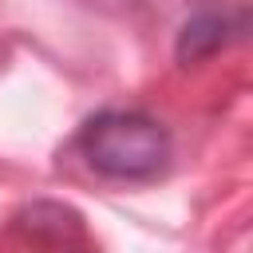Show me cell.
I'll list each match as a JSON object with an SVG mask.
<instances>
[{
    "label": "cell",
    "instance_id": "7a4b0ae2",
    "mask_svg": "<svg viewBox=\"0 0 253 253\" xmlns=\"http://www.w3.org/2000/svg\"><path fill=\"white\" fill-rule=\"evenodd\" d=\"M229 20L221 16V12H198L194 20H186L182 24V32H178V59L182 63H194V59H202V55H213L229 36Z\"/></svg>",
    "mask_w": 253,
    "mask_h": 253
},
{
    "label": "cell",
    "instance_id": "6da1fadb",
    "mask_svg": "<svg viewBox=\"0 0 253 253\" xmlns=\"http://www.w3.org/2000/svg\"><path fill=\"white\" fill-rule=\"evenodd\" d=\"M79 158L111 182H150L170 166V130L146 111H99L75 134Z\"/></svg>",
    "mask_w": 253,
    "mask_h": 253
}]
</instances>
